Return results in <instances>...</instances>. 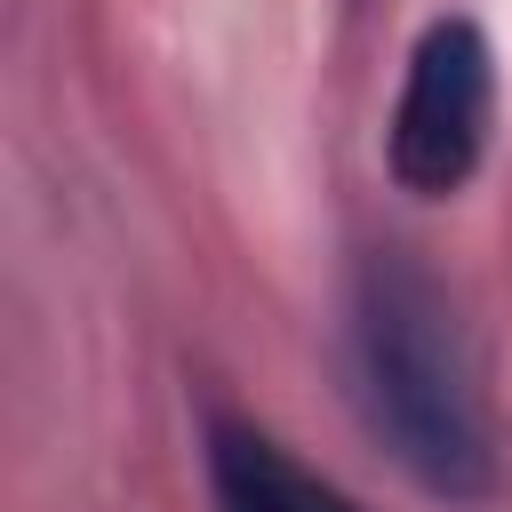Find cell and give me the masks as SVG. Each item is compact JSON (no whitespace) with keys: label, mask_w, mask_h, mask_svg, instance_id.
Instances as JSON below:
<instances>
[{"label":"cell","mask_w":512,"mask_h":512,"mask_svg":"<svg viewBox=\"0 0 512 512\" xmlns=\"http://www.w3.org/2000/svg\"><path fill=\"white\" fill-rule=\"evenodd\" d=\"M352 400H360L368 432L432 496L480 504L496 488L480 368L464 352L448 296L408 256H368L352 280Z\"/></svg>","instance_id":"1"},{"label":"cell","mask_w":512,"mask_h":512,"mask_svg":"<svg viewBox=\"0 0 512 512\" xmlns=\"http://www.w3.org/2000/svg\"><path fill=\"white\" fill-rule=\"evenodd\" d=\"M488 112H496V56L488 32L472 16H440L424 24L408 80H400V112H392V176L424 200L456 192L480 152H488Z\"/></svg>","instance_id":"2"},{"label":"cell","mask_w":512,"mask_h":512,"mask_svg":"<svg viewBox=\"0 0 512 512\" xmlns=\"http://www.w3.org/2000/svg\"><path fill=\"white\" fill-rule=\"evenodd\" d=\"M208 488H216V512H360L352 496L312 480L280 440L248 424H208Z\"/></svg>","instance_id":"3"}]
</instances>
